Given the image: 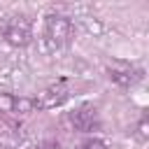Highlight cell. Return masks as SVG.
<instances>
[{"instance_id":"6da1fadb","label":"cell","mask_w":149,"mask_h":149,"mask_svg":"<svg viewBox=\"0 0 149 149\" xmlns=\"http://www.w3.org/2000/svg\"><path fill=\"white\" fill-rule=\"evenodd\" d=\"M70 33H72V23L70 19L61 16V14H47L44 19V33H42V42L47 44V49H61L70 42Z\"/></svg>"},{"instance_id":"7a4b0ae2","label":"cell","mask_w":149,"mask_h":149,"mask_svg":"<svg viewBox=\"0 0 149 149\" xmlns=\"http://www.w3.org/2000/svg\"><path fill=\"white\" fill-rule=\"evenodd\" d=\"M2 35L12 47H26L33 40V21L26 14L9 16L2 26Z\"/></svg>"},{"instance_id":"3957f363","label":"cell","mask_w":149,"mask_h":149,"mask_svg":"<svg viewBox=\"0 0 149 149\" xmlns=\"http://www.w3.org/2000/svg\"><path fill=\"white\" fill-rule=\"evenodd\" d=\"M70 91H68V84L65 81H56L51 86H47L37 98H35V109H54L58 105H63L68 100Z\"/></svg>"},{"instance_id":"277c9868","label":"cell","mask_w":149,"mask_h":149,"mask_svg":"<svg viewBox=\"0 0 149 149\" xmlns=\"http://www.w3.org/2000/svg\"><path fill=\"white\" fill-rule=\"evenodd\" d=\"M107 74H109V79H112L114 84H119V86H133V84L142 77L140 70H135V68L128 65V63H119V61L107 65Z\"/></svg>"},{"instance_id":"5b68a950","label":"cell","mask_w":149,"mask_h":149,"mask_svg":"<svg viewBox=\"0 0 149 149\" xmlns=\"http://www.w3.org/2000/svg\"><path fill=\"white\" fill-rule=\"evenodd\" d=\"M70 121H72V126H74L77 130L86 133V130H91V128L98 123V112H95V107H93L91 102H84V105H79V107L70 114Z\"/></svg>"},{"instance_id":"8992f818","label":"cell","mask_w":149,"mask_h":149,"mask_svg":"<svg viewBox=\"0 0 149 149\" xmlns=\"http://www.w3.org/2000/svg\"><path fill=\"white\" fill-rule=\"evenodd\" d=\"M21 126L12 119H0V147L2 149H16L21 144Z\"/></svg>"},{"instance_id":"52a82bcc","label":"cell","mask_w":149,"mask_h":149,"mask_svg":"<svg viewBox=\"0 0 149 149\" xmlns=\"http://www.w3.org/2000/svg\"><path fill=\"white\" fill-rule=\"evenodd\" d=\"M14 109V95L0 93V112H12Z\"/></svg>"},{"instance_id":"ba28073f","label":"cell","mask_w":149,"mask_h":149,"mask_svg":"<svg viewBox=\"0 0 149 149\" xmlns=\"http://www.w3.org/2000/svg\"><path fill=\"white\" fill-rule=\"evenodd\" d=\"M77 149H105V142H102V140H86V142H81Z\"/></svg>"},{"instance_id":"9c48e42d","label":"cell","mask_w":149,"mask_h":149,"mask_svg":"<svg viewBox=\"0 0 149 149\" xmlns=\"http://www.w3.org/2000/svg\"><path fill=\"white\" fill-rule=\"evenodd\" d=\"M137 135H140V140H147V116L140 119V123H137Z\"/></svg>"},{"instance_id":"30bf717a","label":"cell","mask_w":149,"mask_h":149,"mask_svg":"<svg viewBox=\"0 0 149 149\" xmlns=\"http://www.w3.org/2000/svg\"><path fill=\"white\" fill-rule=\"evenodd\" d=\"M35 149H61V144H58V142H51V140H49V142H42L40 147H35Z\"/></svg>"}]
</instances>
